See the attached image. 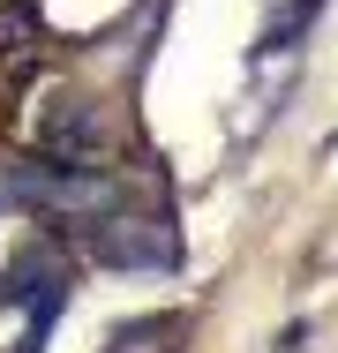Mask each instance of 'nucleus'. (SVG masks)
<instances>
[{
	"instance_id": "f257e3e1",
	"label": "nucleus",
	"mask_w": 338,
	"mask_h": 353,
	"mask_svg": "<svg viewBox=\"0 0 338 353\" xmlns=\"http://www.w3.org/2000/svg\"><path fill=\"white\" fill-rule=\"evenodd\" d=\"M90 248L106 256V263H121V271H173L181 263V248H173V225L166 218H143V211H113L90 218Z\"/></svg>"
},
{
	"instance_id": "f03ea898",
	"label": "nucleus",
	"mask_w": 338,
	"mask_h": 353,
	"mask_svg": "<svg viewBox=\"0 0 338 353\" xmlns=\"http://www.w3.org/2000/svg\"><path fill=\"white\" fill-rule=\"evenodd\" d=\"M98 143H106V128H98L90 105H68L61 121H53V150H61V158H90Z\"/></svg>"
},
{
	"instance_id": "7ed1b4c3",
	"label": "nucleus",
	"mask_w": 338,
	"mask_h": 353,
	"mask_svg": "<svg viewBox=\"0 0 338 353\" xmlns=\"http://www.w3.org/2000/svg\"><path fill=\"white\" fill-rule=\"evenodd\" d=\"M30 38H38V8H30V0H8V8H0V61L23 53Z\"/></svg>"
},
{
	"instance_id": "20e7f679",
	"label": "nucleus",
	"mask_w": 338,
	"mask_h": 353,
	"mask_svg": "<svg viewBox=\"0 0 338 353\" xmlns=\"http://www.w3.org/2000/svg\"><path fill=\"white\" fill-rule=\"evenodd\" d=\"M316 8H324V0H286V15H278V23L264 30V53H278V46H293V38L308 30V15H316Z\"/></svg>"
}]
</instances>
